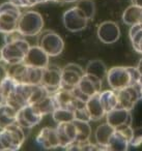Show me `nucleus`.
Masks as SVG:
<instances>
[{"label":"nucleus","instance_id":"nucleus-3","mask_svg":"<svg viewBox=\"0 0 142 151\" xmlns=\"http://www.w3.org/2000/svg\"><path fill=\"white\" fill-rule=\"evenodd\" d=\"M25 141V132L19 124L0 129V151L19 150Z\"/></svg>","mask_w":142,"mask_h":151},{"label":"nucleus","instance_id":"nucleus-40","mask_svg":"<svg viewBox=\"0 0 142 151\" xmlns=\"http://www.w3.org/2000/svg\"><path fill=\"white\" fill-rule=\"evenodd\" d=\"M141 82H142V79H141Z\"/></svg>","mask_w":142,"mask_h":151},{"label":"nucleus","instance_id":"nucleus-24","mask_svg":"<svg viewBox=\"0 0 142 151\" xmlns=\"http://www.w3.org/2000/svg\"><path fill=\"white\" fill-rule=\"evenodd\" d=\"M73 123L76 127V141L77 143H84L89 141L91 136V128L88 123V121L85 120L74 119Z\"/></svg>","mask_w":142,"mask_h":151},{"label":"nucleus","instance_id":"nucleus-28","mask_svg":"<svg viewBox=\"0 0 142 151\" xmlns=\"http://www.w3.org/2000/svg\"><path fill=\"white\" fill-rule=\"evenodd\" d=\"M85 73L96 76V77H98L99 79H101L103 81L105 78H107L108 69H107L106 64L102 60L94 59V60H91L87 64V66L85 68Z\"/></svg>","mask_w":142,"mask_h":151},{"label":"nucleus","instance_id":"nucleus-31","mask_svg":"<svg viewBox=\"0 0 142 151\" xmlns=\"http://www.w3.org/2000/svg\"><path fill=\"white\" fill-rule=\"evenodd\" d=\"M77 6L83 11V13L89 20L93 18L94 14H96V5H94L93 1H91V0H78Z\"/></svg>","mask_w":142,"mask_h":151},{"label":"nucleus","instance_id":"nucleus-12","mask_svg":"<svg viewBox=\"0 0 142 151\" xmlns=\"http://www.w3.org/2000/svg\"><path fill=\"white\" fill-rule=\"evenodd\" d=\"M85 70L76 63H69L61 69V88L73 90L78 86Z\"/></svg>","mask_w":142,"mask_h":151},{"label":"nucleus","instance_id":"nucleus-13","mask_svg":"<svg viewBox=\"0 0 142 151\" xmlns=\"http://www.w3.org/2000/svg\"><path fill=\"white\" fill-rule=\"evenodd\" d=\"M133 128L131 125L117 128L114 130L108 144V150L111 151H127L130 146Z\"/></svg>","mask_w":142,"mask_h":151},{"label":"nucleus","instance_id":"nucleus-22","mask_svg":"<svg viewBox=\"0 0 142 151\" xmlns=\"http://www.w3.org/2000/svg\"><path fill=\"white\" fill-rule=\"evenodd\" d=\"M114 130V128L109 123H107V122L102 123L96 129V132H94L96 142L102 148V150H108L109 141H110L111 136L113 134Z\"/></svg>","mask_w":142,"mask_h":151},{"label":"nucleus","instance_id":"nucleus-27","mask_svg":"<svg viewBox=\"0 0 142 151\" xmlns=\"http://www.w3.org/2000/svg\"><path fill=\"white\" fill-rule=\"evenodd\" d=\"M100 99L103 105L106 114L108 112L112 111L113 109L117 108V95L116 91L111 89V90H105L100 92Z\"/></svg>","mask_w":142,"mask_h":151},{"label":"nucleus","instance_id":"nucleus-23","mask_svg":"<svg viewBox=\"0 0 142 151\" xmlns=\"http://www.w3.org/2000/svg\"><path fill=\"white\" fill-rule=\"evenodd\" d=\"M18 84L19 83L7 76L0 82V105L11 101Z\"/></svg>","mask_w":142,"mask_h":151},{"label":"nucleus","instance_id":"nucleus-26","mask_svg":"<svg viewBox=\"0 0 142 151\" xmlns=\"http://www.w3.org/2000/svg\"><path fill=\"white\" fill-rule=\"evenodd\" d=\"M142 16V9L135 4H132L125 9L122 14V21L125 25L132 26L134 24L140 23Z\"/></svg>","mask_w":142,"mask_h":151},{"label":"nucleus","instance_id":"nucleus-20","mask_svg":"<svg viewBox=\"0 0 142 151\" xmlns=\"http://www.w3.org/2000/svg\"><path fill=\"white\" fill-rule=\"evenodd\" d=\"M18 109L7 103L0 105V129L17 123Z\"/></svg>","mask_w":142,"mask_h":151},{"label":"nucleus","instance_id":"nucleus-17","mask_svg":"<svg viewBox=\"0 0 142 151\" xmlns=\"http://www.w3.org/2000/svg\"><path fill=\"white\" fill-rule=\"evenodd\" d=\"M49 57L50 56L40 46H33L30 47V49L28 50L24 62L31 66L45 68L49 64Z\"/></svg>","mask_w":142,"mask_h":151},{"label":"nucleus","instance_id":"nucleus-10","mask_svg":"<svg viewBox=\"0 0 142 151\" xmlns=\"http://www.w3.org/2000/svg\"><path fill=\"white\" fill-rule=\"evenodd\" d=\"M61 69L55 64H48L43 69L41 84L49 94H53L61 88Z\"/></svg>","mask_w":142,"mask_h":151},{"label":"nucleus","instance_id":"nucleus-39","mask_svg":"<svg viewBox=\"0 0 142 151\" xmlns=\"http://www.w3.org/2000/svg\"><path fill=\"white\" fill-rule=\"evenodd\" d=\"M140 23L142 24V16H141V20H140Z\"/></svg>","mask_w":142,"mask_h":151},{"label":"nucleus","instance_id":"nucleus-36","mask_svg":"<svg viewBox=\"0 0 142 151\" xmlns=\"http://www.w3.org/2000/svg\"><path fill=\"white\" fill-rule=\"evenodd\" d=\"M132 2H133V4L137 5V6L142 9V0H132Z\"/></svg>","mask_w":142,"mask_h":151},{"label":"nucleus","instance_id":"nucleus-18","mask_svg":"<svg viewBox=\"0 0 142 151\" xmlns=\"http://www.w3.org/2000/svg\"><path fill=\"white\" fill-rule=\"evenodd\" d=\"M36 143L44 149H55L60 147L56 128L44 127L36 137Z\"/></svg>","mask_w":142,"mask_h":151},{"label":"nucleus","instance_id":"nucleus-4","mask_svg":"<svg viewBox=\"0 0 142 151\" xmlns=\"http://www.w3.org/2000/svg\"><path fill=\"white\" fill-rule=\"evenodd\" d=\"M21 7L9 0L0 4V33H9L17 30L21 17Z\"/></svg>","mask_w":142,"mask_h":151},{"label":"nucleus","instance_id":"nucleus-7","mask_svg":"<svg viewBox=\"0 0 142 151\" xmlns=\"http://www.w3.org/2000/svg\"><path fill=\"white\" fill-rule=\"evenodd\" d=\"M117 95V108H122L132 111L136 104L142 99V82L130 85L123 89L116 91Z\"/></svg>","mask_w":142,"mask_h":151},{"label":"nucleus","instance_id":"nucleus-5","mask_svg":"<svg viewBox=\"0 0 142 151\" xmlns=\"http://www.w3.org/2000/svg\"><path fill=\"white\" fill-rule=\"evenodd\" d=\"M29 42L24 37L5 42L2 48V58L7 64L22 62L27 55L28 50L30 49Z\"/></svg>","mask_w":142,"mask_h":151},{"label":"nucleus","instance_id":"nucleus-15","mask_svg":"<svg viewBox=\"0 0 142 151\" xmlns=\"http://www.w3.org/2000/svg\"><path fill=\"white\" fill-rule=\"evenodd\" d=\"M120 36V30L115 22H103L98 27V37L102 42L111 45L116 42Z\"/></svg>","mask_w":142,"mask_h":151},{"label":"nucleus","instance_id":"nucleus-29","mask_svg":"<svg viewBox=\"0 0 142 151\" xmlns=\"http://www.w3.org/2000/svg\"><path fill=\"white\" fill-rule=\"evenodd\" d=\"M130 40L134 50L139 54H142V24H134L130 28Z\"/></svg>","mask_w":142,"mask_h":151},{"label":"nucleus","instance_id":"nucleus-14","mask_svg":"<svg viewBox=\"0 0 142 151\" xmlns=\"http://www.w3.org/2000/svg\"><path fill=\"white\" fill-rule=\"evenodd\" d=\"M102 83L103 81L99 79L98 77L85 73L80 80L77 89L82 94V96L87 99L90 96L98 94L102 91Z\"/></svg>","mask_w":142,"mask_h":151},{"label":"nucleus","instance_id":"nucleus-9","mask_svg":"<svg viewBox=\"0 0 142 151\" xmlns=\"http://www.w3.org/2000/svg\"><path fill=\"white\" fill-rule=\"evenodd\" d=\"M62 21L64 27L69 31L79 32L81 30L85 29L89 19L86 17V15L83 13V11L76 5V6L67 9L63 14Z\"/></svg>","mask_w":142,"mask_h":151},{"label":"nucleus","instance_id":"nucleus-30","mask_svg":"<svg viewBox=\"0 0 142 151\" xmlns=\"http://www.w3.org/2000/svg\"><path fill=\"white\" fill-rule=\"evenodd\" d=\"M52 117L57 124L62 122H71L75 119V112L64 108H56L52 113Z\"/></svg>","mask_w":142,"mask_h":151},{"label":"nucleus","instance_id":"nucleus-35","mask_svg":"<svg viewBox=\"0 0 142 151\" xmlns=\"http://www.w3.org/2000/svg\"><path fill=\"white\" fill-rule=\"evenodd\" d=\"M78 0H57L56 2L59 3H72V2H77Z\"/></svg>","mask_w":142,"mask_h":151},{"label":"nucleus","instance_id":"nucleus-34","mask_svg":"<svg viewBox=\"0 0 142 151\" xmlns=\"http://www.w3.org/2000/svg\"><path fill=\"white\" fill-rule=\"evenodd\" d=\"M7 77V68L3 65L0 64V82Z\"/></svg>","mask_w":142,"mask_h":151},{"label":"nucleus","instance_id":"nucleus-1","mask_svg":"<svg viewBox=\"0 0 142 151\" xmlns=\"http://www.w3.org/2000/svg\"><path fill=\"white\" fill-rule=\"evenodd\" d=\"M106 79L111 89L117 91L141 81L142 77L137 67L114 66L108 69Z\"/></svg>","mask_w":142,"mask_h":151},{"label":"nucleus","instance_id":"nucleus-8","mask_svg":"<svg viewBox=\"0 0 142 151\" xmlns=\"http://www.w3.org/2000/svg\"><path fill=\"white\" fill-rule=\"evenodd\" d=\"M38 46L50 57H55L62 53L64 49V42L56 32L47 30L41 34L38 38Z\"/></svg>","mask_w":142,"mask_h":151},{"label":"nucleus","instance_id":"nucleus-21","mask_svg":"<svg viewBox=\"0 0 142 151\" xmlns=\"http://www.w3.org/2000/svg\"><path fill=\"white\" fill-rule=\"evenodd\" d=\"M85 107L90 117V120L96 121V120H100L106 116V112H105L102 103H101L100 93L92 95L89 99H87L85 103Z\"/></svg>","mask_w":142,"mask_h":151},{"label":"nucleus","instance_id":"nucleus-33","mask_svg":"<svg viewBox=\"0 0 142 151\" xmlns=\"http://www.w3.org/2000/svg\"><path fill=\"white\" fill-rule=\"evenodd\" d=\"M130 145L134 147H138L142 145V126L133 129V134H132Z\"/></svg>","mask_w":142,"mask_h":151},{"label":"nucleus","instance_id":"nucleus-16","mask_svg":"<svg viewBox=\"0 0 142 151\" xmlns=\"http://www.w3.org/2000/svg\"><path fill=\"white\" fill-rule=\"evenodd\" d=\"M106 122L109 123L114 129L125 127L132 124L131 111L122 108H115L106 114Z\"/></svg>","mask_w":142,"mask_h":151},{"label":"nucleus","instance_id":"nucleus-6","mask_svg":"<svg viewBox=\"0 0 142 151\" xmlns=\"http://www.w3.org/2000/svg\"><path fill=\"white\" fill-rule=\"evenodd\" d=\"M44 27V20L40 13L28 11L21 14L18 23V31L24 36H36Z\"/></svg>","mask_w":142,"mask_h":151},{"label":"nucleus","instance_id":"nucleus-32","mask_svg":"<svg viewBox=\"0 0 142 151\" xmlns=\"http://www.w3.org/2000/svg\"><path fill=\"white\" fill-rule=\"evenodd\" d=\"M19 7H31L40 3L49 2V1H57V0H11Z\"/></svg>","mask_w":142,"mask_h":151},{"label":"nucleus","instance_id":"nucleus-11","mask_svg":"<svg viewBox=\"0 0 142 151\" xmlns=\"http://www.w3.org/2000/svg\"><path fill=\"white\" fill-rule=\"evenodd\" d=\"M44 116L38 111L33 105H26L18 109L17 124L24 129H30L42 121Z\"/></svg>","mask_w":142,"mask_h":151},{"label":"nucleus","instance_id":"nucleus-37","mask_svg":"<svg viewBox=\"0 0 142 151\" xmlns=\"http://www.w3.org/2000/svg\"><path fill=\"white\" fill-rule=\"evenodd\" d=\"M137 68H138V70H139L140 75H141V77H142V59L139 61V63H138V66H137Z\"/></svg>","mask_w":142,"mask_h":151},{"label":"nucleus","instance_id":"nucleus-19","mask_svg":"<svg viewBox=\"0 0 142 151\" xmlns=\"http://www.w3.org/2000/svg\"><path fill=\"white\" fill-rule=\"evenodd\" d=\"M56 132L58 134L60 148L65 149L76 141V127L73 121L58 123L56 126Z\"/></svg>","mask_w":142,"mask_h":151},{"label":"nucleus","instance_id":"nucleus-38","mask_svg":"<svg viewBox=\"0 0 142 151\" xmlns=\"http://www.w3.org/2000/svg\"><path fill=\"white\" fill-rule=\"evenodd\" d=\"M1 60H3V58H2V48H0V61Z\"/></svg>","mask_w":142,"mask_h":151},{"label":"nucleus","instance_id":"nucleus-2","mask_svg":"<svg viewBox=\"0 0 142 151\" xmlns=\"http://www.w3.org/2000/svg\"><path fill=\"white\" fill-rule=\"evenodd\" d=\"M43 69L26 64L24 61L14 64H9L7 68V76L15 80L19 84L36 85L41 84Z\"/></svg>","mask_w":142,"mask_h":151},{"label":"nucleus","instance_id":"nucleus-25","mask_svg":"<svg viewBox=\"0 0 142 151\" xmlns=\"http://www.w3.org/2000/svg\"><path fill=\"white\" fill-rule=\"evenodd\" d=\"M33 106L38 109V111L40 112L43 116L48 115V114H52L53 112H54V110L57 108L54 95L49 94V93L46 96L43 97L41 101H38V103L33 104Z\"/></svg>","mask_w":142,"mask_h":151}]
</instances>
